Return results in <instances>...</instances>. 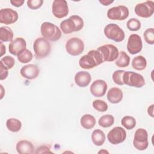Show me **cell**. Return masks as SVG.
Wrapping results in <instances>:
<instances>
[{
	"label": "cell",
	"mask_w": 154,
	"mask_h": 154,
	"mask_svg": "<svg viewBox=\"0 0 154 154\" xmlns=\"http://www.w3.org/2000/svg\"><path fill=\"white\" fill-rule=\"evenodd\" d=\"M103 63L101 54L97 50H91L79 60V66L84 69H90Z\"/></svg>",
	"instance_id": "1"
},
{
	"label": "cell",
	"mask_w": 154,
	"mask_h": 154,
	"mask_svg": "<svg viewBox=\"0 0 154 154\" xmlns=\"http://www.w3.org/2000/svg\"><path fill=\"white\" fill-rule=\"evenodd\" d=\"M60 26L63 32L67 34L82 29L84 26V20L78 15H72L67 19L63 20Z\"/></svg>",
	"instance_id": "2"
},
{
	"label": "cell",
	"mask_w": 154,
	"mask_h": 154,
	"mask_svg": "<svg viewBox=\"0 0 154 154\" xmlns=\"http://www.w3.org/2000/svg\"><path fill=\"white\" fill-rule=\"evenodd\" d=\"M40 32L43 37L52 42L58 40L62 34L57 25L49 22H45L41 25Z\"/></svg>",
	"instance_id": "3"
},
{
	"label": "cell",
	"mask_w": 154,
	"mask_h": 154,
	"mask_svg": "<svg viewBox=\"0 0 154 154\" xmlns=\"http://www.w3.org/2000/svg\"><path fill=\"white\" fill-rule=\"evenodd\" d=\"M51 44L44 37H38L35 39L33 44V49L35 57L37 59H42L47 57L51 52Z\"/></svg>",
	"instance_id": "4"
},
{
	"label": "cell",
	"mask_w": 154,
	"mask_h": 154,
	"mask_svg": "<svg viewBox=\"0 0 154 154\" xmlns=\"http://www.w3.org/2000/svg\"><path fill=\"white\" fill-rule=\"evenodd\" d=\"M103 32L108 38L116 42H122L125 37L123 30L116 23H109L106 25Z\"/></svg>",
	"instance_id": "5"
},
{
	"label": "cell",
	"mask_w": 154,
	"mask_h": 154,
	"mask_svg": "<svg viewBox=\"0 0 154 154\" xmlns=\"http://www.w3.org/2000/svg\"><path fill=\"white\" fill-rule=\"evenodd\" d=\"M124 84L130 87L141 88L145 84L144 77L140 73L132 71H125L123 75Z\"/></svg>",
	"instance_id": "6"
},
{
	"label": "cell",
	"mask_w": 154,
	"mask_h": 154,
	"mask_svg": "<svg viewBox=\"0 0 154 154\" xmlns=\"http://www.w3.org/2000/svg\"><path fill=\"white\" fill-rule=\"evenodd\" d=\"M133 144L135 148L138 150H144L147 148L149 146L148 134L145 129H137L134 134Z\"/></svg>",
	"instance_id": "7"
},
{
	"label": "cell",
	"mask_w": 154,
	"mask_h": 154,
	"mask_svg": "<svg viewBox=\"0 0 154 154\" xmlns=\"http://www.w3.org/2000/svg\"><path fill=\"white\" fill-rule=\"evenodd\" d=\"M65 47L69 54L72 56H76L80 55L84 51V43L81 38L72 37L67 41Z\"/></svg>",
	"instance_id": "8"
},
{
	"label": "cell",
	"mask_w": 154,
	"mask_h": 154,
	"mask_svg": "<svg viewBox=\"0 0 154 154\" xmlns=\"http://www.w3.org/2000/svg\"><path fill=\"white\" fill-rule=\"evenodd\" d=\"M97 50L101 54L103 61H114L117 58L119 54L117 48L111 44L99 46Z\"/></svg>",
	"instance_id": "9"
},
{
	"label": "cell",
	"mask_w": 154,
	"mask_h": 154,
	"mask_svg": "<svg viewBox=\"0 0 154 154\" xmlns=\"http://www.w3.org/2000/svg\"><path fill=\"white\" fill-rule=\"evenodd\" d=\"M134 11L135 14L140 17L148 18L152 16L154 12V2L147 1L135 5Z\"/></svg>",
	"instance_id": "10"
},
{
	"label": "cell",
	"mask_w": 154,
	"mask_h": 154,
	"mask_svg": "<svg viewBox=\"0 0 154 154\" xmlns=\"http://www.w3.org/2000/svg\"><path fill=\"white\" fill-rule=\"evenodd\" d=\"M129 9L125 5H118L108 9L107 17L111 20H123L129 16Z\"/></svg>",
	"instance_id": "11"
},
{
	"label": "cell",
	"mask_w": 154,
	"mask_h": 154,
	"mask_svg": "<svg viewBox=\"0 0 154 154\" xmlns=\"http://www.w3.org/2000/svg\"><path fill=\"white\" fill-rule=\"evenodd\" d=\"M126 138L125 129L120 126L112 128L107 134V139L112 144H118L123 143Z\"/></svg>",
	"instance_id": "12"
},
{
	"label": "cell",
	"mask_w": 154,
	"mask_h": 154,
	"mask_svg": "<svg viewBox=\"0 0 154 154\" xmlns=\"http://www.w3.org/2000/svg\"><path fill=\"white\" fill-rule=\"evenodd\" d=\"M52 12L55 17L58 19L66 17L69 13V7L66 1L55 0L52 5Z\"/></svg>",
	"instance_id": "13"
},
{
	"label": "cell",
	"mask_w": 154,
	"mask_h": 154,
	"mask_svg": "<svg viewBox=\"0 0 154 154\" xmlns=\"http://www.w3.org/2000/svg\"><path fill=\"white\" fill-rule=\"evenodd\" d=\"M126 48L132 55L139 53L143 48V43L140 36L136 34H131L128 37Z\"/></svg>",
	"instance_id": "14"
},
{
	"label": "cell",
	"mask_w": 154,
	"mask_h": 154,
	"mask_svg": "<svg viewBox=\"0 0 154 154\" xmlns=\"http://www.w3.org/2000/svg\"><path fill=\"white\" fill-rule=\"evenodd\" d=\"M19 16L17 11L10 8H2L0 10V23L9 25L15 23L18 19Z\"/></svg>",
	"instance_id": "15"
},
{
	"label": "cell",
	"mask_w": 154,
	"mask_h": 154,
	"mask_svg": "<svg viewBox=\"0 0 154 154\" xmlns=\"http://www.w3.org/2000/svg\"><path fill=\"white\" fill-rule=\"evenodd\" d=\"M107 88V84L104 80L97 79L91 84L90 91L91 94L94 97H103L105 94Z\"/></svg>",
	"instance_id": "16"
},
{
	"label": "cell",
	"mask_w": 154,
	"mask_h": 154,
	"mask_svg": "<svg viewBox=\"0 0 154 154\" xmlns=\"http://www.w3.org/2000/svg\"><path fill=\"white\" fill-rule=\"evenodd\" d=\"M26 42L22 37H17L8 45V51L13 55L17 56L20 52L26 49Z\"/></svg>",
	"instance_id": "17"
},
{
	"label": "cell",
	"mask_w": 154,
	"mask_h": 154,
	"mask_svg": "<svg viewBox=\"0 0 154 154\" xmlns=\"http://www.w3.org/2000/svg\"><path fill=\"white\" fill-rule=\"evenodd\" d=\"M40 73L37 66L32 64H29L23 66L20 70V75L27 79H34L36 78Z\"/></svg>",
	"instance_id": "18"
},
{
	"label": "cell",
	"mask_w": 154,
	"mask_h": 154,
	"mask_svg": "<svg viewBox=\"0 0 154 154\" xmlns=\"http://www.w3.org/2000/svg\"><path fill=\"white\" fill-rule=\"evenodd\" d=\"M91 75L87 71H79L75 75V84L80 87H85L90 83Z\"/></svg>",
	"instance_id": "19"
},
{
	"label": "cell",
	"mask_w": 154,
	"mask_h": 154,
	"mask_svg": "<svg viewBox=\"0 0 154 154\" xmlns=\"http://www.w3.org/2000/svg\"><path fill=\"white\" fill-rule=\"evenodd\" d=\"M16 150L19 154H31L34 152V147L32 143L28 140L19 141L16 146Z\"/></svg>",
	"instance_id": "20"
},
{
	"label": "cell",
	"mask_w": 154,
	"mask_h": 154,
	"mask_svg": "<svg viewBox=\"0 0 154 154\" xmlns=\"http://www.w3.org/2000/svg\"><path fill=\"white\" fill-rule=\"evenodd\" d=\"M108 100L111 103H118L123 99V91L117 87L110 88L106 94Z\"/></svg>",
	"instance_id": "21"
},
{
	"label": "cell",
	"mask_w": 154,
	"mask_h": 154,
	"mask_svg": "<svg viewBox=\"0 0 154 154\" xmlns=\"http://www.w3.org/2000/svg\"><path fill=\"white\" fill-rule=\"evenodd\" d=\"M91 140L94 145L100 146L105 143V135L102 130L99 129H95L91 134Z\"/></svg>",
	"instance_id": "22"
},
{
	"label": "cell",
	"mask_w": 154,
	"mask_h": 154,
	"mask_svg": "<svg viewBox=\"0 0 154 154\" xmlns=\"http://www.w3.org/2000/svg\"><path fill=\"white\" fill-rule=\"evenodd\" d=\"M80 123L84 128L90 129L95 126L96 119L91 114H84L81 118Z\"/></svg>",
	"instance_id": "23"
},
{
	"label": "cell",
	"mask_w": 154,
	"mask_h": 154,
	"mask_svg": "<svg viewBox=\"0 0 154 154\" xmlns=\"http://www.w3.org/2000/svg\"><path fill=\"white\" fill-rule=\"evenodd\" d=\"M13 32L8 26H2L0 28V40L1 42H12L13 38Z\"/></svg>",
	"instance_id": "24"
},
{
	"label": "cell",
	"mask_w": 154,
	"mask_h": 154,
	"mask_svg": "<svg viewBox=\"0 0 154 154\" xmlns=\"http://www.w3.org/2000/svg\"><path fill=\"white\" fill-rule=\"evenodd\" d=\"M147 66L146 59L142 55L134 57L132 61V67L137 70H143Z\"/></svg>",
	"instance_id": "25"
},
{
	"label": "cell",
	"mask_w": 154,
	"mask_h": 154,
	"mask_svg": "<svg viewBox=\"0 0 154 154\" xmlns=\"http://www.w3.org/2000/svg\"><path fill=\"white\" fill-rule=\"evenodd\" d=\"M130 60V57L125 51H120L115 63L119 67H126L129 66Z\"/></svg>",
	"instance_id": "26"
},
{
	"label": "cell",
	"mask_w": 154,
	"mask_h": 154,
	"mask_svg": "<svg viewBox=\"0 0 154 154\" xmlns=\"http://www.w3.org/2000/svg\"><path fill=\"white\" fill-rule=\"evenodd\" d=\"M6 126L7 129L13 132H17L19 131L22 127L21 122L14 118H10L7 120Z\"/></svg>",
	"instance_id": "27"
},
{
	"label": "cell",
	"mask_w": 154,
	"mask_h": 154,
	"mask_svg": "<svg viewBox=\"0 0 154 154\" xmlns=\"http://www.w3.org/2000/svg\"><path fill=\"white\" fill-rule=\"evenodd\" d=\"M114 123V118L111 114H106L102 116L99 119V125L103 128H109Z\"/></svg>",
	"instance_id": "28"
},
{
	"label": "cell",
	"mask_w": 154,
	"mask_h": 154,
	"mask_svg": "<svg viewBox=\"0 0 154 154\" xmlns=\"http://www.w3.org/2000/svg\"><path fill=\"white\" fill-rule=\"evenodd\" d=\"M121 124L126 129L131 130L135 127L136 120L132 116H126L122 119Z\"/></svg>",
	"instance_id": "29"
},
{
	"label": "cell",
	"mask_w": 154,
	"mask_h": 154,
	"mask_svg": "<svg viewBox=\"0 0 154 154\" xmlns=\"http://www.w3.org/2000/svg\"><path fill=\"white\" fill-rule=\"evenodd\" d=\"M17 57V60L21 63H27L32 60L33 55L29 49H26L20 52Z\"/></svg>",
	"instance_id": "30"
},
{
	"label": "cell",
	"mask_w": 154,
	"mask_h": 154,
	"mask_svg": "<svg viewBox=\"0 0 154 154\" xmlns=\"http://www.w3.org/2000/svg\"><path fill=\"white\" fill-rule=\"evenodd\" d=\"M127 28L132 31H136L140 29L141 22L136 18H131L128 20L126 23Z\"/></svg>",
	"instance_id": "31"
},
{
	"label": "cell",
	"mask_w": 154,
	"mask_h": 154,
	"mask_svg": "<svg viewBox=\"0 0 154 154\" xmlns=\"http://www.w3.org/2000/svg\"><path fill=\"white\" fill-rule=\"evenodd\" d=\"M93 107L99 112H105L108 109V104L103 100L97 99L93 102Z\"/></svg>",
	"instance_id": "32"
},
{
	"label": "cell",
	"mask_w": 154,
	"mask_h": 154,
	"mask_svg": "<svg viewBox=\"0 0 154 154\" xmlns=\"http://www.w3.org/2000/svg\"><path fill=\"white\" fill-rule=\"evenodd\" d=\"M125 71L123 70H117L114 72L112 75V78L114 83L119 85L124 84L123 81V75Z\"/></svg>",
	"instance_id": "33"
},
{
	"label": "cell",
	"mask_w": 154,
	"mask_h": 154,
	"mask_svg": "<svg viewBox=\"0 0 154 154\" xmlns=\"http://www.w3.org/2000/svg\"><path fill=\"white\" fill-rule=\"evenodd\" d=\"M145 41L149 45L154 44V29L150 28L147 29L143 34Z\"/></svg>",
	"instance_id": "34"
},
{
	"label": "cell",
	"mask_w": 154,
	"mask_h": 154,
	"mask_svg": "<svg viewBox=\"0 0 154 154\" xmlns=\"http://www.w3.org/2000/svg\"><path fill=\"white\" fill-rule=\"evenodd\" d=\"M1 62L3 63V64L8 69H11L15 64V60L13 57L11 56H5L1 59Z\"/></svg>",
	"instance_id": "35"
},
{
	"label": "cell",
	"mask_w": 154,
	"mask_h": 154,
	"mask_svg": "<svg viewBox=\"0 0 154 154\" xmlns=\"http://www.w3.org/2000/svg\"><path fill=\"white\" fill-rule=\"evenodd\" d=\"M43 3V0H28L27 1V6L30 9L37 10L41 7Z\"/></svg>",
	"instance_id": "36"
},
{
	"label": "cell",
	"mask_w": 154,
	"mask_h": 154,
	"mask_svg": "<svg viewBox=\"0 0 154 154\" xmlns=\"http://www.w3.org/2000/svg\"><path fill=\"white\" fill-rule=\"evenodd\" d=\"M0 79L1 81L7 78L8 75V69L3 64L2 62H0Z\"/></svg>",
	"instance_id": "37"
},
{
	"label": "cell",
	"mask_w": 154,
	"mask_h": 154,
	"mask_svg": "<svg viewBox=\"0 0 154 154\" xmlns=\"http://www.w3.org/2000/svg\"><path fill=\"white\" fill-rule=\"evenodd\" d=\"M35 153H52L51 150L49 147L46 146H41L37 148Z\"/></svg>",
	"instance_id": "38"
},
{
	"label": "cell",
	"mask_w": 154,
	"mask_h": 154,
	"mask_svg": "<svg viewBox=\"0 0 154 154\" xmlns=\"http://www.w3.org/2000/svg\"><path fill=\"white\" fill-rule=\"evenodd\" d=\"M25 1H19V0H15V1H10V3L14 7H21L23 3H24Z\"/></svg>",
	"instance_id": "39"
},
{
	"label": "cell",
	"mask_w": 154,
	"mask_h": 154,
	"mask_svg": "<svg viewBox=\"0 0 154 154\" xmlns=\"http://www.w3.org/2000/svg\"><path fill=\"white\" fill-rule=\"evenodd\" d=\"M153 107H154V105L152 104L150 106H149L148 107V109H147V113L152 117H154V116H153Z\"/></svg>",
	"instance_id": "40"
},
{
	"label": "cell",
	"mask_w": 154,
	"mask_h": 154,
	"mask_svg": "<svg viewBox=\"0 0 154 154\" xmlns=\"http://www.w3.org/2000/svg\"><path fill=\"white\" fill-rule=\"evenodd\" d=\"M99 1L100 4H102L103 5H105V6L109 5V4H112L114 2L113 0H111H111H101V1L99 0Z\"/></svg>",
	"instance_id": "41"
},
{
	"label": "cell",
	"mask_w": 154,
	"mask_h": 154,
	"mask_svg": "<svg viewBox=\"0 0 154 154\" xmlns=\"http://www.w3.org/2000/svg\"><path fill=\"white\" fill-rule=\"evenodd\" d=\"M0 45H1V57H2V55L5 54L6 52V49H5V45L2 43V42H0Z\"/></svg>",
	"instance_id": "42"
},
{
	"label": "cell",
	"mask_w": 154,
	"mask_h": 154,
	"mask_svg": "<svg viewBox=\"0 0 154 154\" xmlns=\"http://www.w3.org/2000/svg\"><path fill=\"white\" fill-rule=\"evenodd\" d=\"M99 153H108L106 150H100L99 152H98Z\"/></svg>",
	"instance_id": "43"
}]
</instances>
